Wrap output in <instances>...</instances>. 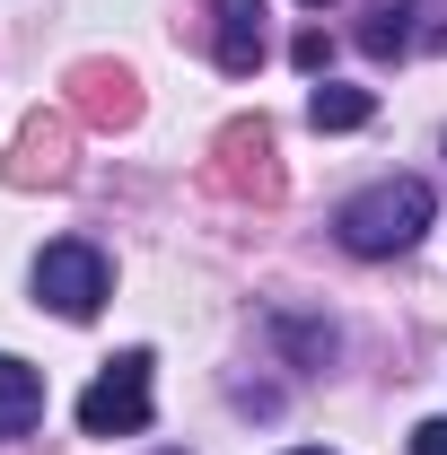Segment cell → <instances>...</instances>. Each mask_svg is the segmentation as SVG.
<instances>
[{"label":"cell","instance_id":"8fae6325","mask_svg":"<svg viewBox=\"0 0 447 455\" xmlns=\"http://www.w3.org/2000/svg\"><path fill=\"white\" fill-rule=\"evenodd\" d=\"M412 455H447V420H421L412 429Z\"/></svg>","mask_w":447,"mask_h":455},{"label":"cell","instance_id":"5bb4252c","mask_svg":"<svg viewBox=\"0 0 447 455\" xmlns=\"http://www.w3.org/2000/svg\"><path fill=\"white\" fill-rule=\"evenodd\" d=\"M307 9H325V0H307Z\"/></svg>","mask_w":447,"mask_h":455},{"label":"cell","instance_id":"4fadbf2b","mask_svg":"<svg viewBox=\"0 0 447 455\" xmlns=\"http://www.w3.org/2000/svg\"><path fill=\"white\" fill-rule=\"evenodd\" d=\"M439 53H447V27H439Z\"/></svg>","mask_w":447,"mask_h":455},{"label":"cell","instance_id":"8992f818","mask_svg":"<svg viewBox=\"0 0 447 455\" xmlns=\"http://www.w3.org/2000/svg\"><path fill=\"white\" fill-rule=\"evenodd\" d=\"M36 420H45V377L0 350V438H27Z\"/></svg>","mask_w":447,"mask_h":455},{"label":"cell","instance_id":"ba28073f","mask_svg":"<svg viewBox=\"0 0 447 455\" xmlns=\"http://www.w3.org/2000/svg\"><path fill=\"white\" fill-rule=\"evenodd\" d=\"M369 114H378V97H369V88H334V79H325V88L307 97V123H316V132H360Z\"/></svg>","mask_w":447,"mask_h":455},{"label":"cell","instance_id":"9c48e42d","mask_svg":"<svg viewBox=\"0 0 447 455\" xmlns=\"http://www.w3.org/2000/svg\"><path fill=\"white\" fill-rule=\"evenodd\" d=\"M18 184H36V175H61V123H45V114H36V123H27V140H18Z\"/></svg>","mask_w":447,"mask_h":455},{"label":"cell","instance_id":"7a4b0ae2","mask_svg":"<svg viewBox=\"0 0 447 455\" xmlns=\"http://www.w3.org/2000/svg\"><path fill=\"white\" fill-rule=\"evenodd\" d=\"M150 420V350H123L97 368V386L79 395V429L88 438H132Z\"/></svg>","mask_w":447,"mask_h":455},{"label":"cell","instance_id":"30bf717a","mask_svg":"<svg viewBox=\"0 0 447 455\" xmlns=\"http://www.w3.org/2000/svg\"><path fill=\"white\" fill-rule=\"evenodd\" d=\"M403 36H412V27H403V0H378V9H369V27H360V44H369L378 61L403 53Z\"/></svg>","mask_w":447,"mask_h":455},{"label":"cell","instance_id":"277c9868","mask_svg":"<svg viewBox=\"0 0 447 455\" xmlns=\"http://www.w3.org/2000/svg\"><path fill=\"white\" fill-rule=\"evenodd\" d=\"M264 0H211V53H220L228 79H246L255 61H264Z\"/></svg>","mask_w":447,"mask_h":455},{"label":"cell","instance_id":"3957f363","mask_svg":"<svg viewBox=\"0 0 447 455\" xmlns=\"http://www.w3.org/2000/svg\"><path fill=\"white\" fill-rule=\"evenodd\" d=\"M36 307H53L61 324H88L106 307V254L97 245H45L36 254Z\"/></svg>","mask_w":447,"mask_h":455},{"label":"cell","instance_id":"52a82bcc","mask_svg":"<svg viewBox=\"0 0 447 455\" xmlns=\"http://www.w3.org/2000/svg\"><path fill=\"white\" fill-rule=\"evenodd\" d=\"M70 88H79V114H97V123H132V114H141V97H132L123 70H97V61H88Z\"/></svg>","mask_w":447,"mask_h":455},{"label":"cell","instance_id":"6da1fadb","mask_svg":"<svg viewBox=\"0 0 447 455\" xmlns=\"http://www.w3.org/2000/svg\"><path fill=\"white\" fill-rule=\"evenodd\" d=\"M430 228V184L421 175H386V184H369V193H351L342 202V220H334V236L351 245V254H403L412 236Z\"/></svg>","mask_w":447,"mask_h":455},{"label":"cell","instance_id":"7c38bea8","mask_svg":"<svg viewBox=\"0 0 447 455\" xmlns=\"http://www.w3.org/2000/svg\"><path fill=\"white\" fill-rule=\"evenodd\" d=\"M289 455H325V447H289Z\"/></svg>","mask_w":447,"mask_h":455},{"label":"cell","instance_id":"5b68a950","mask_svg":"<svg viewBox=\"0 0 447 455\" xmlns=\"http://www.w3.org/2000/svg\"><path fill=\"white\" fill-rule=\"evenodd\" d=\"M220 158H228V184H255V193H280V167H272V132L264 123H228L220 132Z\"/></svg>","mask_w":447,"mask_h":455}]
</instances>
